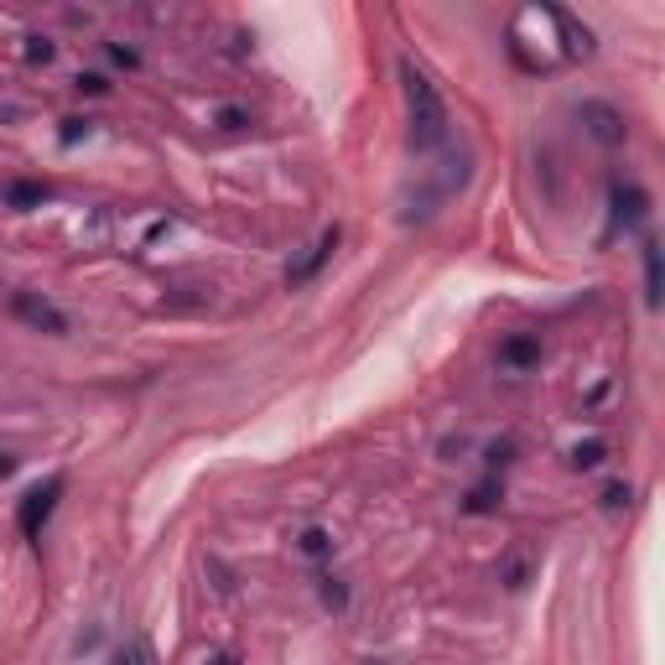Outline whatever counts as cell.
<instances>
[{"label":"cell","instance_id":"obj_1","mask_svg":"<svg viewBox=\"0 0 665 665\" xmlns=\"http://www.w3.org/2000/svg\"><path fill=\"white\" fill-rule=\"evenodd\" d=\"M401 94H406V120H411V146L416 151H437L447 141V104L437 84L421 73L411 58H401Z\"/></svg>","mask_w":665,"mask_h":665},{"label":"cell","instance_id":"obj_2","mask_svg":"<svg viewBox=\"0 0 665 665\" xmlns=\"http://www.w3.org/2000/svg\"><path fill=\"white\" fill-rule=\"evenodd\" d=\"M58 499H63V478H47V484H37L32 494L21 499L16 525H21V536H26V541H37V536H42V525L52 520V510H58Z\"/></svg>","mask_w":665,"mask_h":665},{"label":"cell","instance_id":"obj_3","mask_svg":"<svg viewBox=\"0 0 665 665\" xmlns=\"http://www.w3.org/2000/svg\"><path fill=\"white\" fill-rule=\"evenodd\" d=\"M11 312L21 317L26 328H37V333H68V317L52 307L47 297H37V291H16V297H11Z\"/></svg>","mask_w":665,"mask_h":665},{"label":"cell","instance_id":"obj_4","mask_svg":"<svg viewBox=\"0 0 665 665\" xmlns=\"http://www.w3.org/2000/svg\"><path fill=\"white\" fill-rule=\"evenodd\" d=\"M333 250H338V224L317 234L312 245H307V255H302V260H291V265H286V286H302V281H312V276L328 265V255H333Z\"/></svg>","mask_w":665,"mask_h":665},{"label":"cell","instance_id":"obj_5","mask_svg":"<svg viewBox=\"0 0 665 665\" xmlns=\"http://www.w3.org/2000/svg\"><path fill=\"white\" fill-rule=\"evenodd\" d=\"M582 120L593 125V136L608 141V146H619L624 141V115L619 110H608V104H582Z\"/></svg>","mask_w":665,"mask_h":665},{"label":"cell","instance_id":"obj_6","mask_svg":"<svg viewBox=\"0 0 665 665\" xmlns=\"http://www.w3.org/2000/svg\"><path fill=\"white\" fill-rule=\"evenodd\" d=\"M499 359L510 364V369H530V364H541V338L520 333V338H510V343L499 349Z\"/></svg>","mask_w":665,"mask_h":665},{"label":"cell","instance_id":"obj_7","mask_svg":"<svg viewBox=\"0 0 665 665\" xmlns=\"http://www.w3.org/2000/svg\"><path fill=\"white\" fill-rule=\"evenodd\" d=\"M645 193L640 188H614V224H640L645 219Z\"/></svg>","mask_w":665,"mask_h":665},{"label":"cell","instance_id":"obj_8","mask_svg":"<svg viewBox=\"0 0 665 665\" xmlns=\"http://www.w3.org/2000/svg\"><path fill=\"white\" fill-rule=\"evenodd\" d=\"M645 302L660 307V250H655V239H645Z\"/></svg>","mask_w":665,"mask_h":665},{"label":"cell","instance_id":"obj_9","mask_svg":"<svg viewBox=\"0 0 665 665\" xmlns=\"http://www.w3.org/2000/svg\"><path fill=\"white\" fill-rule=\"evenodd\" d=\"M603 458H608V447H603L598 437H593V442H577V447H572V468H577V473H588V468H598Z\"/></svg>","mask_w":665,"mask_h":665},{"label":"cell","instance_id":"obj_10","mask_svg":"<svg viewBox=\"0 0 665 665\" xmlns=\"http://www.w3.org/2000/svg\"><path fill=\"white\" fill-rule=\"evenodd\" d=\"M302 551H307V556H328V551H333V536H328L323 525H307V530H302Z\"/></svg>","mask_w":665,"mask_h":665},{"label":"cell","instance_id":"obj_11","mask_svg":"<svg viewBox=\"0 0 665 665\" xmlns=\"http://www.w3.org/2000/svg\"><path fill=\"white\" fill-rule=\"evenodd\" d=\"M42 198H47L42 182H16V188H11V203H16V208H32V203H42Z\"/></svg>","mask_w":665,"mask_h":665},{"label":"cell","instance_id":"obj_12","mask_svg":"<svg viewBox=\"0 0 665 665\" xmlns=\"http://www.w3.org/2000/svg\"><path fill=\"white\" fill-rule=\"evenodd\" d=\"M494 504H499V489L494 484H478L473 499H468V515H484V510H494Z\"/></svg>","mask_w":665,"mask_h":665},{"label":"cell","instance_id":"obj_13","mask_svg":"<svg viewBox=\"0 0 665 665\" xmlns=\"http://www.w3.org/2000/svg\"><path fill=\"white\" fill-rule=\"evenodd\" d=\"M115 665H151V650H146V645H125V650L115 655Z\"/></svg>","mask_w":665,"mask_h":665},{"label":"cell","instance_id":"obj_14","mask_svg":"<svg viewBox=\"0 0 665 665\" xmlns=\"http://www.w3.org/2000/svg\"><path fill=\"white\" fill-rule=\"evenodd\" d=\"M26 58H32V63H52V42H42V37H26Z\"/></svg>","mask_w":665,"mask_h":665},{"label":"cell","instance_id":"obj_15","mask_svg":"<svg viewBox=\"0 0 665 665\" xmlns=\"http://www.w3.org/2000/svg\"><path fill=\"white\" fill-rule=\"evenodd\" d=\"M624 499H629V484H608V489H603V504H608V510H619Z\"/></svg>","mask_w":665,"mask_h":665},{"label":"cell","instance_id":"obj_16","mask_svg":"<svg viewBox=\"0 0 665 665\" xmlns=\"http://www.w3.org/2000/svg\"><path fill=\"white\" fill-rule=\"evenodd\" d=\"M78 136H89V120H68V125H63V146H73Z\"/></svg>","mask_w":665,"mask_h":665},{"label":"cell","instance_id":"obj_17","mask_svg":"<svg viewBox=\"0 0 665 665\" xmlns=\"http://www.w3.org/2000/svg\"><path fill=\"white\" fill-rule=\"evenodd\" d=\"M78 89H89V94H104V78H99V73H84V78H78Z\"/></svg>","mask_w":665,"mask_h":665},{"label":"cell","instance_id":"obj_18","mask_svg":"<svg viewBox=\"0 0 665 665\" xmlns=\"http://www.w3.org/2000/svg\"><path fill=\"white\" fill-rule=\"evenodd\" d=\"M110 58L125 63V68H136V52H130V47H110Z\"/></svg>","mask_w":665,"mask_h":665},{"label":"cell","instance_id":"obj_19","mask_svg":"<svg viewBox=\"0 0 665 665\" xmlns=\"http://www.w3.org/2000/svg\"><path fill=\"white\" fill-rule=\"evenodd\" d=\"M219 125H229V130L245 125V110H219Z\"/></svg>","mask_w":665,"mask_h":665},{"label":"cell","instance_id":"obj_20","mask_svg":"<svg viewBox=\"0 0 665 665\" xmlns=\"http://www.w3.org/2000/svg\"><path fill=\"white\" fill-rule=\"evenodd\" d=\"M11 473H16V458H11L6 447H0V478H11Z\"/></svg>","mask_w":665,"mask_h":665},{"label":"cell","instance_id":"obj_21","mask_svg":"<svg viewBox=\"0 0 665 665\" xmlns=\"http://www.w3.org/2000/svg\"><path fill=\"white\" fill-rule=\"evenodd\" d=\"M214 665H234V655H214Z\"/></svg>","mask_w":665,"mask_h":665}]
</instances>
